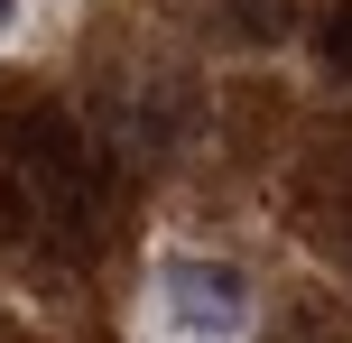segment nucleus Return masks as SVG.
<instances>
[{
	"label": "nucleus",
	"mask_w": 352,
	"mask_h": 343,
	"mask_svg": "<svg viewBox=\"0 0 352 343\" xmlns=\"http://www.w3.org/2000/svg\"><path fill=\"white\" fill-rule=\"evenodd\" d=\"M158 316L186 343H232L250 325V278L232 269V260H195V251H176L167 269H158Z\"/></svg>",
	"instance_id": "nucleus-2"
},
{
	"label": "nucleus",
	"mask_w": 352,
	"mask_h": 343,
	"mask_svg": "<svg viewBox=\"0 0 352 343\" xmlns=\"http://www.w3.org/2000/svg\"><path fill=\"white\" fill-rule=\"evenodd\" d=\"M324 56H334V65L352 74V0H343V10H334V19H324Z\"/></svg>",
	"instance_id": "nucleus-3"
},
{
	"label": "nucleus",
	"mask_w": 352,
	"mask_h": 343,
	"mask_svg": "<svg viewBox=\"0 0 352 343\" xmlns=\"http://www.w3.org/2000/svg\"><path fill=\"white\" fill-rule=\"evenodd\" d=\"M0 204L19 223H47V232H93V214H102V158L74 140V121L19 111V121H0Z\"/></svg>",
	"instance_id": "nucleus-1"
},
{
	"label": "nucleus",
	"mask_w": 352,
	"mask_h": 343,
	"mask_svg": "<svg viewBox=\"0 0 352 343\" xmlns=\"http://www.w3.org/2000/svg\"><path fill=\"white\" fill-rule=\"evenodd\" d=\"M0 19H10V0H0Z\"/></svg>",
	"instance_id": "nucleus-4"
}]
</instances>
